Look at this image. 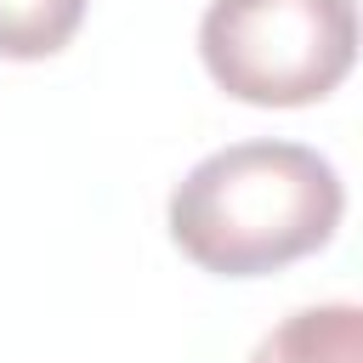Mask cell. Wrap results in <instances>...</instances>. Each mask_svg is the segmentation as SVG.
<instances>
[{
  "instance_id": "6da1fadb",
  "label": "cell",
  "mask_w": 363,
  "mask_h": 363,
  "mask_svg": "<svg viewBox=\"0 0 363 363\" xmlns=\"http://www.w3.org/2000/svg\"><path fill=\"white\" fill-rule=\"evenodd\" d=\"M176 250L216 278H261L323 250L346 216L340 170L301 142H233L199 159L170 193Z\"/></svg>"
},
{
  "instance_id": "7a4b0ae2",
  "label": "cell",
  "mask_w": 363,
  "mask_h": 363,
  "mask_svg": "<svg viewBox=\"0 0 363 363\" xmlns=\"http://www.w3.org/2000/svg\"><path fill=\"white\" fill-rule=\"evenodd\" d=\"M199 57L238 102L306 108L352 74L357 11L352 0H210Z\"/></svg>"
},
{
  "instance_id": "3957f363",
  "label": "cell",
  "mask_w": 363,
  "mask_h": 363,
  "mask_svg": "<svg viewBox=\"0 0 363 363\" xmlns=\"http://www.w3.org/2000/svg\"><path fill=\"white\" fill-rule=\"evenodd\" d=\"M250 363H363V312L352 301L301 306L261 335Z\"/></svg>"
},
{
  "instance_id": "277c9868",
  "label": "cell",
  "mask_w": 363,
  "mask_h": 363,
  "mask_svg": "<svg viewBox=\"0 0 363 363\" xmlns=\"http://www.w3.org/2000/svg\"><path fill=\"white\" fill-rule=\"evenodd\" d=\"M85 23V0H0V57H57Z\"/></svg>"
}]
</instances>
